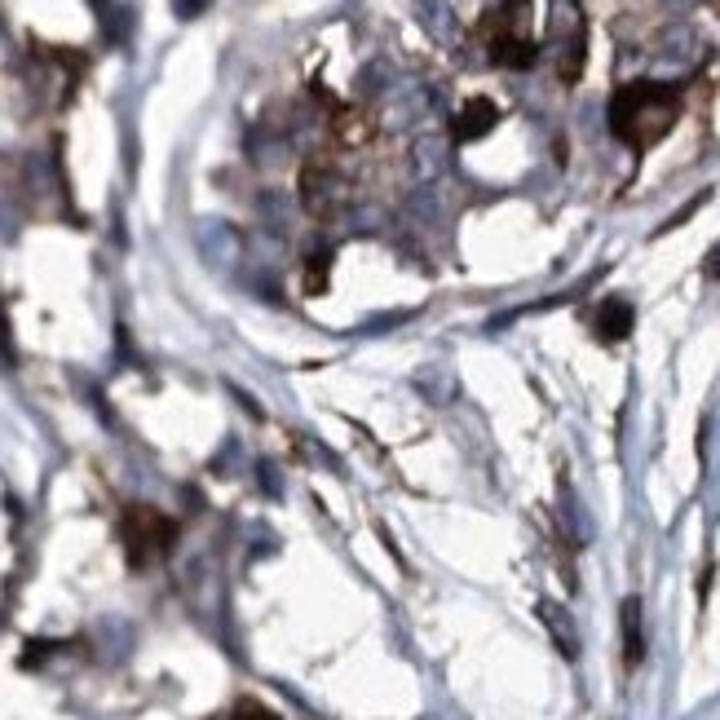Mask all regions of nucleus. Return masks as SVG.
I'll use <instances>...</instances> for the list:
<instances>
[{"label": "nucleus", "instance_id": "obj_1", "mask_svg": "<svg viewBox=\"0 0 720 720\" xmlns=\"http://www.w3.org/2000/svg\"><path fill=\"white\" fill-rule=\"evenodd\" d=\"M676 120H680V94L672 85L636 80V85H623L610 98V129L636 155H645L650 146H658L676 129Z\"/></svg>", "mask_w": 720, "mask_h": 720}, {"label": "nucleus", "instance_id": "obj_2", "mask_svg": "<svg viewBox=\"0 0 720 720\" xmlns=\"http://www.w3.org/2000/svg\"><path fill=\"white\" fill-rule=\"evenodd\" d=\"M531 0H504V6L487 19V54L500 67H531L535 63V41H531Z\"/></svg>", "mask_w": 720, "mask_h": 720}, {"label": "nucleus", "instance_id": "obj_3", "mask_svg": "<svg viewBox=\"0 0 720 720\" xmlns=\"http://www.w3.org/2000/svg\"><path fill=\"white\" fill-rule=\"evenodd\" d=\"M120 539H124L129 561L142 570V566L168 557V548L177 544V522L164 517L160 509L133 504V509H124V517H120Z\"/></svg>", "mask_w": 720, "mask_h": 720}, {"label": "nucleus", "instance_id": "obj_4", "mask_svg": "<svg viewBox=\"0 0 720 720\" xmlns=\"http://www.w3.org/2000/svg\"><path fill=\"white\" fill-rule=\"evenodd\" d=\"M301 204L314 217H331L336 212V204H340V177H336V164L327 155H314L301 168Z\"/></svg>", "mask_w": 720, "mask_h": 720}, {"label": "nucleus", "instance_id": "obj_5", "mask_svg": "<svg viewBox=\"0 0 720 720\" xmlns=\"http://www.w3.org/2000/svg\"><path fill=\"white\" fill-rule=\"evenodd\" d=\"M495 120H500L495 102L473 98V102H465V111L456 116V138H460V142H473V138H482V133H491V129H495Z\"/></svg>", "mask_w": 720, "mask_h": 720}, {"label": "nucleus", "instance_id": "obj_6", "mask_svg": "<svg viewBox=\"0 0 720 720\" xmlns=\"http://www.w3.org/2000/svg\"><path fill=\"white\" fill-rule=\"evenodd\" d=\"M619 628H623V667H636L645 658V632H641V601L636 597L623 601Z\"/></svg>", "mask_w": 720, "mask_h": 720}, {"label": "nucleus", "instance_id": "obj_7", "mask_svg": "<svg viewBox=\"0 0 720 720\" xmlns=\"http://www.w3.org/2000/svg\"><path fill=\"white\" fill-rule=\"evenodd\" d=\"M632 331V305L628 301H606L601 309H597V336L606 340V345H614V340H623Z\"/></svg>", "mask_w": 720, "mask_h": 720}, {"label": "nucleus", "instance_id": "obj_8", "mask_svg": "<svg viewBox=\"0 0 720 720\" xmlns=\"http://www.w3.org/2000/svg\"><path fill=\"white\" fill-rule=\"evenodd\" d=\"M217 720H279L270 707H261V702H252V698H243V702H234L226 716H217Z\"/></svg>", "mask_w": 720, "mask_h": 720}, {"label": "nucleus", "instance_id": "obj_9", "mask_svg": "<svg viewBox=\"0 0 720 720\" xmlns=\"http://www.w3.org/2000/svg\"><path fill=\"white\" fill-rule=\"evenodd\" d=\"M204 6H208V0H177V14H182V19H195Z\"/></svg>", "mask_w": 720, "mask_h": 720}, {"label": "nucleus", "instance_id": "obj_10", "mask_svg": "<svg viewBox=\"0 0 720 720\" xmlns=\"http://www.w3.org/2000/svg\"><path fill=\"white\" fill-rule=\"evenodd\" d=\"M707 274H711V279H720V248L707 257Z\"/></svg>", "mask_w": 720, "mask_h": 720}]
</instances>
